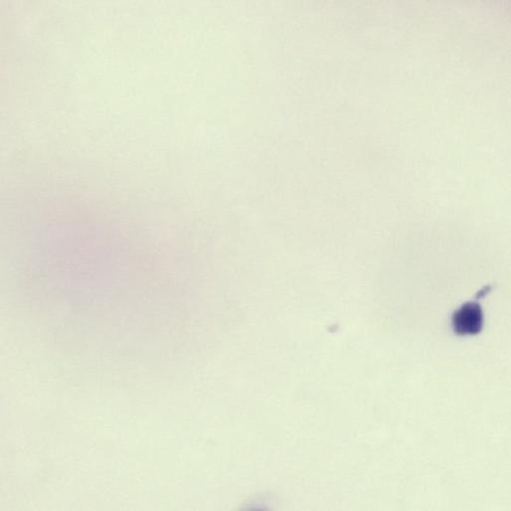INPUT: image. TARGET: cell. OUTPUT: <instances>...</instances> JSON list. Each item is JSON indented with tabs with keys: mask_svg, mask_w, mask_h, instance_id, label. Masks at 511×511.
Masks as SVG:
<instances>
[{
	"mask_svg": "<svg viewBox=\"0 0 511 511\" xmlns=\"http://www.w3.org/2000/svg\"><path fill=\"white\" fill-rule=\"evenodd\" d=\"M452 330L457 337H475L480 334L486 324V315L478 299L466 302L452 314Z\"/></svg>",
	"mask_w": 511,
	"mask_h": 511,
	"instance_id": "6da1fadb",
	"label": "cell"
}]
</instances>
